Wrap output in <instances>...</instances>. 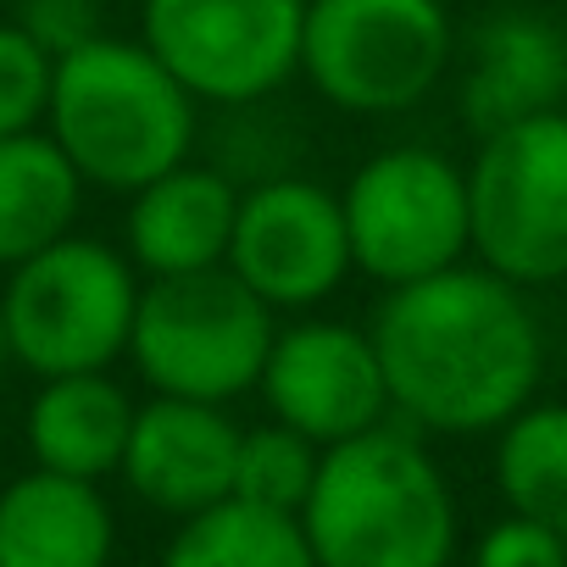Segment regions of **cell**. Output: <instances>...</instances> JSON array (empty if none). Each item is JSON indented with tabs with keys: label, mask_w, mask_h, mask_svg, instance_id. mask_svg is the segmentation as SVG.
Listing matches in <instances>:
<instances>
[{
	"label": "cell",
	"mask_w": 567,
	"mask_h": 567,
	"mask_svg": "<svg viewBox=\"0 0 567 567\" xmlns=\"http://www.w3.org/2000/svg\"><path fill=\"white\" fill-rule=\"evenodd\" d=\"M390 406L423 434H495L545 373V334L517 284L462 261L401 284L373 312Z\"/></svg>",
	"instance_id": "1"
},
{
	"label": "cell",
	"mask_w": 567,
	"mask_h": 567,
	"mask_svg": "<svg viewBox=\"0 0 567 567\" xmlns=\"http://www.w3.org/2000/svg\"><path fill=\"white\" fill-rule=\"evenodd\" d=\"M301 528L318 567H445L456 495L412 429L379 423L323 445Z\"/></svg>",
	"instance_id": "2"
},
{
	"label": "cell",
	"mask_w": 567,
	"mask_h": 567,
	"mask_svg": "<svg viewBox=\"0 0 567 567\" xmlns=\"http://www.w3.org/2000/svg\"><path fill=\"white\" fill-rule=\"evenodd\" d=\"M200 101L162 68L145 40L95 34L56 56L45 134L68 151L84 184L134 195L195 151Z\"/></svg>",
	"instance_id": "3"
},
{
	"label": "cell",
	"mask_w": 567,
	"mask_h": 567,
	"mask_svg": "<svg viewBox=\"0 0 567 567\" xmlns=\"http://www.w3.org/2000/svg\"><path fill=\"white\" fill-rule=\"evenodd\" d=\"M278 312L228 267L145 278L128 357L156 395L228 406L261 384Z\"/></svg>",
	"instance_id": "4"
},
{
	"label": "cell",
	"mask_w": 567,
	"mask_h": 567,
	"mask_svg": "<svg viewBox=\"0 0 567 567\" xmlns=\"http://www.w3.org/2000/svg\"><path fill=\"white\" fill-rule=\"evenodd\" d=\"M140 267L106 239L62 234L40 256L12 267L0 307L12 329V362L40 379L62 373H106L128 357L134 312H140Z\"/></svg>",
	"instance_id": "5"
},
{
	"label": "cell",
	"mask_w": 567,
	"mask_h": 567,
	"mask_svg": "<svg viewBox=\"0 0 567 567\" xmlns=\"http://www.w3.org/2000/svg\"><path fill=\"white\" fill-rule=\"evenodd\" d=\"M456 56L445 0H307L301 73L351 117H395L434 95Z\"/></svg>",
	"instance_id": "6"
},
{
	"label": "cell",
	"mask_w": 567,
	"mask_h": 567,
	"mask_svg": "<svg viewBox=\"0 0 567 567\" xmlns=\"http://www.w3.org/2000/svg\"><path fill=\"white\" fill-rule=\"evenodd\" d=\"M473 261L517 290L567 278V106L473 140Z\"/></svg>",
	"instance_id": "7"
},
{
	"label": "cell",
	"mask_w": 567,
	"mask_h": 567,
	"mask_svg": "<svg viewBox=\"0 0 567 567\" xmlns=\"http://www.w3.org/2000/svg\"><path fill=\"white\" fill-rule=\"evenodd\" d=\"M351 261L384 290L473 261L467 167L434 145H390L368 156L346 195Z\"/></svg>",
	"instance_id": "8"
},
{
	"label": "cell",
	"mask_w": 567,
	"mask_h": 567,
	"mask_svg": "<svg viewBox=\"0 0 567 567\" xmlns=\"http://www.w3.org/2000/svg\"><path fill=\"white\" fill-rule=\"evenodd\" d=\"M307 0H145L140 40L200 106H256L301 73Z\"/></svg>",
	"instance_id": "9"
},
{
	"label": "cell",
	"mask_w": 567,
	"mask_h": 567,
	"mask_svg": "<svg viewBox=\"0 0 567 567\" xmlns=\"http://www.w3.org/2000/svg\"><path fill=\"white\" fill-rule=\"evenodd\" d=\"M223 267L272 312L323 307L346 284V272H357L340 195L301 173L256 178L250 189H239Z\"/></svg>",
	"instance_id": "10"
},
{
	"label": "cell",
	"mask_w": 567,
	"mask_h": 567,
	"mask_svg": "<svg viewBox=\"0 0 567 567\" xmlns=\"http://www.w3.org/2000/svg\"><path fill=\"white\" fill-rule=\"evenodd\" d=\"M256 390L278 423H290L312 445H340L395 412L373 334L334 318H301L278 329Z\"/></svg>",
	"instance_id": "11"
},
{
	"label": "cell",
	"mask_w": 567,
	"mask_h": 567,
	"mask_svg": "<svg viewBox=\"0 0 567 567\" xmlns=\"http://www.w3.org/2000/svg\"><path fill=\"white\" fill-rule=\"evenodd\" d=\"M239 434L245 429L212 401L151 395L134 412V434H128V451H123V478L145 506L184 523V517H195V512L234 495Z\"/></svg>",
	"instance_id": "12"
},
{
	"label": "cell",
	"mask_w": 567,
	"mask_h": 567,
	"mask_svg": "<svg viewBox=\"0 0 567 567\" xmlns=\"http://www.w3.org/2000/svg\"><path fill=\"white\" fill-rule=\"evenodd\" d=\"M561 101H567V29L528 7L489 12L473 29L456 79L462 128L484 140L523 117L561 112Z\"/></svg>",
	"instance_id": "13"
},
{
	"label": "cell",
	"mask_w": 567,
	"mask_h": 567,
	"mask_svg": "<svg viewBox=\"0 0 567 567\" xmlns=\"http://www.w3.org/2000/svg\"><path fill=\"white\" fill-rule=\"evenodd\" d=\"M234 212H239V189L223 167L178 162L173 173L128 195V217H123L128 261L145 278L223 267L234 239Z\"/></svg>",
	"instance_id": "14"
},
{
	"label": "cell",
	"mask_w": 567,
	"mask_h": 567,
	"mask_svg": "<svg viewBox=\"0 0 567 567\" xmlns=\"http://www.w3.org/2000/svg\"><path fill=\"white\" fill-rule=\"evenodd\" d=\"M112 539V506L90 478L34 467L0 489V567H106Z\"/></svg>",
	"instance_id": "15"
},
{
	"label": "cell",
	"mask_w": 567,
	"mask_h": 567,
	"mask_svg": "<svg viewBox=\"0 0 567 567\" xmlns=\"http://www.w3.org/2000/svg\"><path fill=\"white\" fill-rule=\"evenodd\" d=\"M134 401L112 373H62L45 379L29 406V451L40 467L101 484L123 473V451L134 434Z\"/></svg>",
	"instance_id": "16"
},
{
	"label": "cell",
	"mask_w": 567,
	"mask_h": 567,
	"mask_svg": "<svg viewBox=\"0 0 567 567\" xmlns=\"http://www.w3.org/2000/svg\"><path fill=\"white\" fill-rule=\"evenodd\" d=\"M79 200L84 178L51 134L29 128L0 140V267H18L73 234Z\"/></svg>",
	"instance_id": "17"
},
{
	"label": "cell",
	"mask_w": 567,
	"mask_h": 567,
	"mask_svg": "<svg viewBox=\"0 0 567 567\" xmlns=\"http://www.w3.org/2000/svg\"><path fill=\"white\" fill-rule=\"evenodd\" d=\"M162 567H318V556L307 545L301 517L228 495L184 517V528L162 550Z\"/></svg>",
	"instance_id": "18"
},
{
	"label": "cell",
	"mask_w": 567,
	"mask_h": 567,
	"mask_svg": "<svg viewBox=\"0 0 567 567\" xmlns=\"http://www.w3.org/2000/svg\"><path fill=\"white\" fill-rule=\"evenodd\" d=\"M495 434L501 501L567 534V401H528Z\"/></svg>",
	"instance_id": "19"
},
{
	"label": "cell",
	"mask_w": 567,
	"mask_h": 567,
	"mask_svg": "<svg viewBox=\"0 0 567 567\" xmlns=\"http://www.w3.org/2000/svg\"><path fill=\"white\" fill-rule=\"evenodd\" d=\"M318 462L323 445H312L307 434H296L290 423H261L239 434V462H234V495L267 512H290L301 517L312 484H318Z\"/></svg>",
	"instance_id": "20"
},
{
	"label": "cell",
	"mask_w": 567,
	"mask_h": 567,
	"mask_svg": "<svg viewBox=\"0 0 567 567\" xmlns=\"http://www.w3.org/2000/svg\"><path fill=\"white\" fill-rule=\"evenodd\" d=\"M56 56H45L18 23H0V140L45 123Z\"/></svg>",
	"instance_id": "21"
},
{
	"label": "cell",
	"mask_w": 567,
	"mask_h": 567,
	"mask_svg": "<svg viewBox=\"0 0 567 567\" xmlns=\"http://www.w3.org/2000/svg\"><path fill=\"white\" fill-rule=\"evenodd\" d=\"M473 567H567V534L550 523H534L523 512H506L501 523L484 528Z\"/></svg>",
	"instance_id": "22"
},
{
	"label": "cell",
	"mask_w": 567,
	"mask_h": 567,
	"mask_svg": "<svg viewBox=\"0 0 567 567\" xmlns=\"http://www.w3.org/2000/svg\"><path fill=\"white\" fill-rule=\"evenodd\" d=\"M45 56H68L79 45H90L101 29V0H18L12 18Z\"/></svg>",
	"instance_id": "23"
},
{
	"label": "cell",
	"mask_w": 567,
	"mask_h": 567,
	"mask_svg": "<svg viewBox=\"0 0 567 567\" xmlns=\"http://www.w3.org/2000/svg\"><path fill=\"white\" fill-rule=\"evenodd\" d=\"M12 362V329H7V307H0V368Z\"/></svg>",
	"instance_id": "24"
},
{
	"label": "cell",
	"mask_w": 567,
	"mask_h": 567,
	"mask_svg": "<svg viewBox=\"0 0 567 567\" xmlns=\"http://www.w3.org/2000/svg\"><path fill=\"white\" fill-rule=\"evenodd\" d=\"M445 7H451V0H445Z\"/></svg>",
	"instance_id": "25"
},
{
	"label": "cell",
	"mask_w": 567,
	"mask_h": 567,
	"mask_svg": "<svg viewBox=\"0 0 567 567\" xmlns=\"http://www.w3.org/2000/svg\"><path fill=\"white\" fill-rule=\"evenodd\" d=\"M561 106H567V101H561Z\"/></svg>",
	"instance_id": "26"
}]
</instances>
